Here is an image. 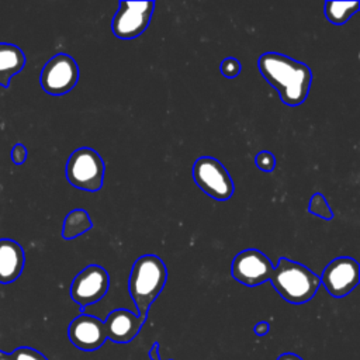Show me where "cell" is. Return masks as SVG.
Returning a JSON list of instances; mask_svg holds the SVG:
<instances>
[{"label": "cell", "mask_w": 360, "mask_h": 360, "mask_svg": "<svg viewBox=\"0 0 360 360\" xmlns=\"http://www.w3.org/2000/svg\"><path fill=\"white\" fill-rule=\"evenodd\" d=\"M257 66L285 105L297 107L307 100L312 83V73L307 63L284 53L266 52L259 56Z\"/></svg>", "instance_id": "6da1fadb"}, {"label": "cell", "mask_w": 360, "mask_h": 360, "mask_svg": "<svg viewBox=\"0 0 360 360\" xmlns=\"http://www.w3.org/2000/svg\"><path fill=\"white\" fill-rule=\"evenodd\" d=\"M167 280V269L156 255H143L135 260L131 269L128 290L136 305L138 316L146 319L153 301L162 292Z\"/></svg>", "instance_id": "7a4b0ae2"}, {"label": "cell", "mask_w": 360, "mask_h": 360, "mask_svg": "<svg viewBox=\"0 0 360 360\" xmlns=\"http://www.w3.org/2000/svg\"><path fill=\"white\" fill-rule=\"evenodd\" d=\"M270 281L281 298L295 305L308 302L321 287L319 276L287 257H280Z\"/></svg>", "instance_id": "3957f363"}, {"label": "cell", "mask_w": 360, "mask_h": 360, "mask_svg": "<svg viewBox=\"0 0 360 360\" xmlns=\"http://www.w3.org/2000/svg\"><path fill=\"white\" fill-rule=\"evenodd\" d=\"M105 166L101 156L91 148L73 150L66 162L68 181L80 190L96 193L103 187Z\"/></svg>", "instance_id": "277c9868"}, {"label": "cell", "mask_w": 360, "mask_h": 360, "mask_svg": "<svg viewBox=\"0 0 360 360\" xmlns=\"http://www.w3.org/2000/svg\"><path fill=\"white\" fill-rule=\"evenodd\" d=\"M193 179L207 195L218 201L229 200L235 190L228 170L211 156H201L194 162Z\"/></svg>", "instance_id": "5b68a950"}, {"label": "cell", "mask_w": 360, "mask_h": 360, "mask_svg": "<svg viewBox=\"0 0 360 360\" xmlns=\"http://www.w3.org/2000/svg\"><path fill=\"white\" fill-rule=\"evenodd\" d=\"M79 66L68 53H56L42 68L39 83L45 93L62 96L69 93L79 80Z\"/></svg>", "instance_id": "8992f818"}, {"label": "cell", "mask_w": 360, "mask_h": 360, "mask_svg": "<svg viewBox=\"0 0 360 360\" xmlns=\"http://www.w3.org/2000/svg\"><path fill=\"white\" fill-rule=\"evenodd\" d=\"M155 3L148 1H120V7L112 18V34L120 39H134L149 25Z\"/></svg>", "instance_id": "52a82bcc"}, {"label": "cell", "mask_w": 360, "mask_h": 360, "mask_svg": "<svg viewBox=\"0 0 360 360\" xmlns=\"http://www.w3.org/2000/svg\"><path fill=\"white\" fill-rule=\"evenodd\" d=\"M110 277L104 267L89 264L76 274L70 284V297L82 308L100 301L108 291Z\"/></svg>", "instance_id": "ba28073f"}, {"label": "cell", "mask_w": 360, "mask_h": 360, "mask_svg": "<svg viewBox=\"0 0 360 360\" xmlns=\"http://www.w3.org/2000/svg\"><path fill=\"white\" fill-rule=\"evenodd\" d=\"M274 266L270 259L257 249H246L233 257L232 277L243 285L256 287L271 278Z\"/></svg>", "instance_id": "9c48e42d"}, {"label": "cell", "mask_w": 360, "mask_h": 360, "mask_svg": "<svg viewBox=\"0 0 360 360\" xmlns=\"http://www.w3.org/2000/svg\"><path fill=\"white\" fill-rule=\"evenodd\" d=\"M321 284L335 298H342L352 292L360 281V266L349 256L333 259L325 269Z\"/></svg>", "instance_id": "30bf717a"}, {"label": "cell", "mask_w": 360, "mask_h": 360, "mask_svg": "<svg viewBox=\"0 0 360 360\" xmlns=\"http://www.w3.org/2000/svg\"><path fill=\"white\" fill-rule=\"evenodd\" d=\"M68 336L75 347L84 352L97 350L107 340L104 322L87 314L76 316L69 323Z\"/></svg>", "instance_id": "8fae6325"}, {"label": "cell", "mask_w": 360, "mask_h": 360, "mask_svg": "<svg viewBox=\"0 0 360 360\" xmlns=\"http://www.w3.org/2000/svg\"><path fill=\"white\" fill-rule=\"evenodd\" d=\"M146 319L138 316V314L129 309L117 308L111 311L103 322L107 339L114 343H128L139 333Z\"/></svg>", "instance_id": "7c38bea8"}, {"label": "cell", "mask_w": 360, "mask_h": 360, "mask_svg": "<svg viewBox=\"0 0 360 360\" xmlns=\"http://www.w3.org/2000/svg\"><path fill=\"white\" fill-rule=\"evenodd\" d=\"M24 264L25 253L22 246L13 239H0V284L15 281L21 276Z\"/></svg>", "instance_id": "4fadbf2b"}, {"label": "cell", "mask_w": 360, "mask_h": 360, "mask_svg": "<svg viewBox=\"0 0 360 360\" xmlns=\"http://www.w3.org/2000/svg\"><path fill=\"white\" fill-rule=\"evenodd\" d=\"M25 65L24 52L14 44L0 42V86L8 87L14 75L20 73Z\"/></svg>", "instance_id": "5bb4252c"}, {"label": "cell", "mask_w": 360, "mask_h": 360, "mask_svg": "<svg viewBox=\"0 0 360 360\" xmlns=\"http://www.w3.org/2000/svg\"><path fill=\"white\" fill-rule=\"evenodd\" d=\"M93 228V221L90 219L87 211L82 208L72 210L63 221V228H62V238L66 240L75 239L80 236L82 233L87 232L89 229Z\"/></svg>", "instance_id": "9a60e30c"}, {"label": "cell", "mask_w": 360, "mask_h": 360, "mask_svg": "<svg viewBox=\"0 0 360 360\" xmlns=\"http://www.w3.org/2000/svg\"><path fill=\"white\" fill-rule=\"evenodd\" d=\"M359 7V1H325L323 13L333 25H342L357 13Z\"/></svg>", "instance_id": "2e32d148"}, {"label": "cell", "mask_w": 360, "mask_h": 360, "mask_svg": "<svg viewBox=\"0 0 360 360\" xmlns=\"http://www.w3.org/2000/svg\"><path fill=\"white\" fill-rule=\"evenodd\" d=\"M308 211L312 215H316L322 219H332L333 218V212H332L326 198L321 193L312 194V197L309 200V204H308Z\"/></svg>", "instance_id": "e0dca14e"}, {"label": "cell", "mask_w": 360, "mask_h": 360, "mask_svg": "<svg viewBox=\"0 0 360 360\" xmlns=\"http://www.w3.org/2000/svg\"><path fill=\"white\" fill-rule=\"evenodd\" d=\"M11 356L14 360H48L45 354H42L39 350L28 346L17 347L11 352Z\"/></svg>", "instance_id": "ac0fdd59"}, {"label": "cell", "mask_w": 360, "mask_h": 360, "mask_svg": "<svg viewBox=\"0 0 360 360\" xmlns=\"http://www.w3.org/2000/svg\"><path fill=\"white\" fill-rule=\"evenodd\" d=\"M219 69H221V73L225 76V77H229V79H233L236 77L240 70H242V65L238 59L235 58H225L221 65H219Z\"/></svg>", "instance_id": "d6986e66"}, {"label": "cell", "mask_w": 360, "mask_h": 360, "mask_svg": "<svg viewBox=\"0 0 360 360\" xmlns=\"http://www.w3.org/2000/svg\"><path fill=\"white\" fill-rule=\"evenodd\" d=\"M256 166L263 172H273L276 167V158L269 150H262L255 158Z\"/></svg>", "instance_id": "ffe728a7"}, {"label": "cell", "mask_w": 360, "mask_h": 360, "mask_svg": "<svg viewBox=\"0 0 360 360\" xmlns=\"http://www.w3.org/2000/svg\"><path fill=\"white\" fill-rule=\"evenodd\" d=\"M11 160L14 165H22L27 160V148L22 143H15L13 146Z\"/></svg>", "instance_id": "44dd1931"}, {"label": "cell", "mask_w": 360, "mask_h": 360, "mask_svg": "<svg viewBox=\"0 0 360 360\" xmlns=\"http://www.w3.org/2000/svg\"><path fill=\"white\" fill-rule=\"evenodd\" d=\"M269 329H270V326H269V322H266V321H262V322H259V323H256L255 325V333L257 335V336H264L267 332H269Z\"/></svg>", "instance_id": "7402d4cb"}, {"label": "cell", "mask_w": 360, "mask_h": 360, "mask_svg": "<svg viewBox=\"0 0 360 360\" xmlns=\"http://www.w3.org/2000/svg\"><path fill=\"white\" fill-rule=\"evenodd\" d=\"M148 356H149L150 360H160V357H159V343H158V342H155V343L152 345V347H150Z\"/></svg>", "instance_id": "603a6c76"}, {"label": "cell", "mask_w": 360, "mask_h": 360, "mask_svg": "<svg viewBox=\"0 0 360 360\" xmlns=\"http://www.w3.org/2000/svg\"><path fill=\"white\" fill-rule=\"evenodd\" d=\"M277 360H304V359H301L298 354H295V353H283V354H280L278 357H277Z\"/></svg>", "instance_id": "cb8c5ba5"}, {"label": "cell", "mask_w": 360, "mask_h": 360, "mask_svg": "<svg viewBox=\"0 0 360 360\" xmlns=\"http://www.w3.org/2000/svg\"><path fill=\"white\" fill-rule=\"evenodd\" d=\"M0 360H14L11 353H6L3 350H0Z\"/></svg>", "instance_id": "d4e9b609"}]
</instances>
